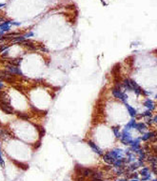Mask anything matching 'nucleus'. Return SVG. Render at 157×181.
Masks as SVG:
<instances>
[{
    "label": "nucleus",
    "mask_w": 157,
    "mask_h": 181,
    "mask_svg": "<svg viewBox=\"0 0 157 181\" xmlns=\"http://www.w3.org/2000/svg\"><path fill=\"white\" fill-rule=\"evenodd\" d=\"M18 116L20 117L21 119H29L31 117V115H29L28 114H22V112L18 114Z\"/></svg>",
    "instance_id": "obj_8"
},
{
    "label": "nucleus",
    "mask_w": 157,
    "mask_h": 181,
    "mask_svg": "<svg viewBox=\"0 0 157 181\" xmlns=\"http://www.w3.org/2000/svg\"><path fill=\"white\" fill-rule=\"evenodd\" d=\"M136 126V128L138 129L139 131H142V130H145V129H147V127H146V125L144 124V123H138L137 125H135Z\"/></svg>",
    "instance_id": "obj_7"
},
{
    "label": "nucleus",
    "mask_w": 157,
    "mask_h": 181,
    "mask_svg": "<svg viewBox=\"0 0 157 181\" xmlns=\"http://www.w3.org/2000/svg\"><path fill=\"white\" fill-rule=\"evenodd\" d=\"M145 106L147 107V108H149L150 110L154 109V103H153V101L150 100V99H147L145 101Z\"/></svg>",
    "instance_id": "obj_5"
},
{
    "label": "nucleus",
    "mask_w": 157,
    "mask_h": 181,
    "mask_svg": "<svg viewBox=\"0 0 157 181\" xmlns=\"http://www.w3.org/2000/svg\"><path fill=\"white\" fill-rule=\"evenodd\" d=\"M92 181H101V180H100V179H94Z\"/></svg>",
    "instance_id": "obj_11"
},
{
    "label": "nucleus",
    "mask_w": 157,
    "mask_h": 181,
    "mask_svg": "<svg viewBox=\"0 0 157 181\" xmlns=\"http://www.w3.org/2000/svg\"><path fill=\"white\" fill-rule=\"evenodd\" d=\"M112 95H114L116 97V98L121 99V100H123V101H125L126 98H128V96L125 94H123V92H121L120 89H116V88H114V89H112Z\"/></svg>",
    "instance_id": "obj_4"
},
{
    "label": "nucleus",
    "mask_w": 157,
    "mask_h": 181,
    "mask_svg": "<svg viewBox=\"0 0 157 181\" xmlns=\"http://www.w3.org/2000/svg\"><path fill=\"white\" fill-rule=\"evenodd\" d=\"M5 87V84H4V81L2 79H0V91H2Z\"/></svg>",
    "instance_id": "obj_10"
},
{
    "label": "nucleus",
    "mask_w": 157,
    "mask_h": 181,
    "mask_svg": "<svg viewBox=\"0 0 157 181\" xmlns=\"http://www.w3.org/2000/svg\"><path fill=\"white\" fill-rule=\"evenodd\" d=\"M0 109L8 115H13L14 112L13 107L8 103H4V102H0Z\"/></svg>",
    "instance_id": "obj_3"
},
{
    "label": "nucleus",
    "mask_w": 157,
    "mask_h": 181,
    "mask_svg": "<svg viewBox=\"0 0 157 181\" xmlns=\"http://www.w3.org/2000/svg\"><path fill=\"white\" fill-rule=\"evenodd\" d=\"M118 130H119V127H114V128H112V131H114V134H116V137H120V134H118Z\"/></svg>",
    "instance_id": "obj_9"
},
{
    "label": "nucleus",
    "mask_w": 157,
    "mask_h": 181,
    "mask_svg": "<svg viewBox=\"0 0 157 181\" xmlns=\"http://www.w3.org/2000/svg\"><path fill=\"white\" fill-rule=\"evenodd\" d=\"M0 127H2V124H1V123H0Z\"/></svg>",
    "instance_id": "obj_12"
},
{
    "label": "nucleus",
    "mask_w": 157,
    "mask_h": 181,
    "mask_svg": "<svg viewBox=\"0 0 157 181\" xmlns=\"http://www.w3.org/2000/svg\"><path fill=\"white\" fill-rule=\"evenodd\" d=\"M6 71H8L9 72H11L13 75H22V72L20 71V69L17 66H14L13 64H10V63L7 62L6 64Z\"/></svg>",
    "instance_id": "obj_2"
},
{
    "label": "nucleus",
    "mask_w": 157,
    "mask_h": 181,
    "mask_svg": "<svg viewBox=\"0 0 157 181\" xmlns=\"http://www.w3.org/2000/svg\"><path fill=\"white\" fill-rule=\"evenodd\" d=\"M0 79L7 83H14L16 80V76L12 75L8 71H0Z\"/></svg>",
    "instance_id": "obj_1"
},
{
    "label": "nucleus",
    "mask_w": 157,
    "mask_h": 181,
    "mask_svg": "<svg viewBox=\"0 0 157 181\" xmlns=\"http://www.w3.org/2000/svg\"><path fill=\"white\" fill-rule=\"evenodd\" d=\"M127 109H128V111H129L130 115L131 116H136V115H137V112H136V111H135L134 108H132V107H130V106H129V105H127Z\"/></svg>",
    "instance_id": "obj_6"
}]
</instances>
